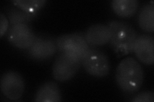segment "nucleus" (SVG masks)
<instances>
[{
	"label": "nucleus",
	"instance_id": "nucleus-1",
	"mask_svg": "<svg viewBox=\"0 0 154 102\" xmlns=\"http://www.w3.org/2000/svg\"><path fill=\"white\" fill-rule=\"evenodd\" d=\"M143 80V68L135 58L127 57L119 63L116 71V81L125 93H136L142 86Z\"/></svg>",
	"mask_w": 154,
	"mask_h": 102
},
{
	"label": "nucleus",
	"instance_id": "nucleus-2",
	"mask_svg": "<svg viewBox=\"0 0 154 102\" xmlns=\"http://www.w3.org/2000/svg\"><path fill=\"white\" fill-rule=\"evenodd\" d=\"M107 26L111 32L109 43L112 50L119 56H126L133 52L138 35L131 24L124 21H111Z\"/></svg>",
	"mask_w": 154,
	"mask_h": 102
},
{
	"label": "nucleus",
	"instance_id": "nucleus-3",
	"mask_svg": "<svg viewBox=\"0 0 154 102\" xmlns=\"http://www.w3.org/2000/svg\"><path fill=\"white\" fill-rule=\"evenodd\" d=\"M81 64L87 73L95 77H104L110 71V63L108 56L94 47H90L82 58Z\"/></svg>",
	"mask_w": 154,
	"mask_h": 102
},
{
	"label": "nucleus",
	"instance_id": "nucleus-4",
	"mask_svg": "<svg viewBox=\"0 0 154 102\" xmlns=\"http://www.w3.org/2000/svg\"><path fill=\"white\" fill-rule=\"evenodd\" d=\"M57 51L82 60L90 48L84 33L65 34L56 39Z\"/></svg>",
	"mask_w": 154,
	"mask_h": 102
},
{
	"label": "nucleus",
	"instance_id": "nucleus-5",
	"mask_svg": "<svg viewBox=\"0 0 154 102\" xmlns=\"http://www.w3.org/2000/svg\"><path fill=\"white\" fill-rule=\"evenodd\" d=\"M81 60L64 52H59L52 67V74L55 80L66 82L70 80L78 72Z\"/></svg>",
	"mask_w": 154,
	"mask_h": 102
},
{
	"label": "nucleus",
	"instance_id": "nucleus-6",
	"mask_svg": "<svg viewBox=\"0 0 154 102\" xmlns=\"http://www.w3.org/2000/svg\"><path fill=\"white\" fill-rule=\"evenodd\" d=\"M57 51L56 40L46 35H36L32 45L26 49L28 56L36 61L49 60Z\"/></svg>",
	"mask_w": 154,
	"mask_h": 102
},
{
	"label": "nucleus",
	"instance_id": "nucleus-7",
	"mask_svg": "<svg viewBox=\"0 0 154 102\" xmlns=\"http://www.w3.org/2000/svg\"><path fill=\"white\" fill-rule=\"evenodd\" d=\"M25 85L22 76L14 71H7L1 77V90L3 95L11 100L20 99Z\"/></svg>",
	"mask_w": 154,
	"mask_h": 102
},
{
	"label": "nucleus",
	"instance_id": "nucleus-8",
	"mask_svg": "<svg viewBox=\"0 0 154 102\" xmlns=\"http://www.w3.org/2000/svg\"><path fill=\"white\" fill-rule=\"evenodd\" d=\"M36 35L28 24H19L8 29L7 38L11 44L20 49L26 50L35 40Z\"/></svg>",
	"mask_w": 154,
	"mask_h": 102
},
{
	"label": "nucleus",
	"instance_id": "nucleus-9",
	"mask_svg": "<svg viewBox=\"0 0 154 102\" xmlns=\"http://www.w3.org/2000/svg\"><path fill=\"white\" fill-rule=\"evenodd\" d=\"M138 60L144 64L154 63V38L148 35H138L134 45V51Z\"/></svg>",
	"mask_w": 154,
	"mask_h": 102
},
{
	"label": "nucleus",
	"instance_id": "nucleus-10",
	"mask_svg": "<svg viewBox=\"0 0 154 102\" xmlns=\"http://www.w3.org/2000/svg\"><path fill=\"white\" fill-rule=\"evenodd\" d=\"M85 38L91 47H96L108 43L111 37V32L107 25L95 24L88 28L84 33Z\"/></svg>",
	"mask_w": 154,
	"mask_h": 102
},
{
	"label": "nucleus",
	"instance_id": "nucleus-11",
	"mask_svg": "<svg viewBox=\"0 0 154 102\" xmlns=\"http://www.w3.org/2000/svg\"><path fill=\"white\" fill-rule=\"evenodd\" d=\"M61 100L59 86L52 81L45 82L38 87L34 98L37 102H59Z\"/></svg>",
	"mask_w": 154,
	"mask_h": 102
},
{
	"label": "nucleus",
	"instance_id": "nucleus-12",
	"mask_svg": "<svg viewBox=\"0 0 154 102\" xmlns=\"http://www.w3.org/2000/svg\"><path fill=\"white\" fill-rule=\"evenodd\" d=\"M139 3L137 0H113L111 1V7L119 17L128 18L137 11Z\"/></svg>",
	"mask_w": 154,
	"mask_h": 102
},
{
	"label": "nucleus",
	"instance_id": "nucleus-13",
	"mask_svg": "<svg viewBox=\"0 0 154 102\" xmlns=\"http://www.w3.org/2000/svg\"><path fill=\"white\" fill-rule=\"evenodd\" d=\"M138 23L142 30L146 33L154 31V5L146 3L142 7L138 14Z\"/></svg>",
	"mask_w": 154,
	"mask_h": 102
},
{
	"label": "nucleus",
	"instance_id": "nucleus-14",
	"mask_svg": "<svg viewBox=\"0 0 154 102\" xmlns=\"http://www.w3.org/2000/svg\"><path fill=\"white\" fill-rule=\"evenodd\" d=\"M7 17L11 25L19 24H28L36 15L28 13L17 7H9L7 9Z\"/></svg>",
	"mask_w": 154,
	"mask_h": 102
},
{
	"label": "nucleus",
	"instance_id": "nucleus-15",
	"mask_svg": "<svg viewBox=\"0 0 154 102\" xmlns=\"http://www.w3.org/2000/svg\"><path fill=\"white\" fill-rule=\"evenodd\" d=\"M12 3L14 6L25 12L37 16V12L45 6L46 1L45 0H14Z\"/></svg>",
	"mask_w": 154,
	"mask_h": 102
},
{
	"label": "nucleus",
	"instance_id": "nucleus-16",
	"mask_svg": "<svg viewBox=\"0 0 154 102\" xmlns=\"http://www.w3.org/2000/svg\"><path fill=\"white\" fill-rule=\"evenodd\" d=\"M154 93L152 91H143L135 96L132 101L134 102H153Z\"/></svg>",
	"mask_w": 154,
	"mask_h": 102
},
{
	"label": "nucleus",
	"instance_id": "nucleus-17",
	"mask_svg": "<svg viewBox=\"0 0 154 102\" xmlns=\"http://www.w3.org/2000/svg\"><path fill=\"white\" fill-rule=\"evenodd\" d=\"M9 21L3 13L0 14V36L2 37L7 31Z\"/></svg>",
	"mask_w": 154,
	"mask_h": 102
}]
</instances>
